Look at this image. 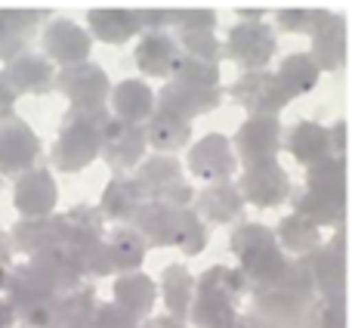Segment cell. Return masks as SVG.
<instances>
[{
	"mask_svg": "<svg viewBox=\"0 0 352 328\" xmlns=\"http://www.w3.org/2000/svg\"><path fill=\"white\" fill-rule=\"evenodd\" d=\"M223 103V90H201V87H188L179 81H167L161 87V93L155 96V109L170 112V115L182 118V121H192L198 115H207L217 105Z\"/></svg>",
	"mask_w": 352,
	"mask_h": 328,
	"instance_id": "e0dca14e",
	"label": "cell"
},
{
	"mask_svg": "<svg viewBox=\"0 0 352 328\" xmlns=\"http://www.w3.org/2000/svg\"><path fill=\"white\" fill-rule=\"evenodd\" d=\"M161 298H164V307L170 313V319L176 322H186L188 319V307H192V294H195V276L188 273L179 263H170L161 276Z\"/></svg>",
	"mask_w": 352,
	"mask_h": 328,
	"instance_id": "d6a6232c",
	"label": "cell"
},
{
	"mask_svg": "<svg viewBox=\"0 0 352 328\" xmlns=\"http://www.w3.org/2000/svg\"><path fill=\"white\" fill-rule=\"evenodd\" d=\"M173 41H176V47H179V56H188V59L210 62V65H219V59H223V43L213 37V31H198V34H176Z\"/></svg>",
	"mask_w": 352,
	"mask_h": 328,
	"instance_id": "b9f144b4",
	"label": "cell"
},
{
	"mask_svg": "<svg viewBox=\"0 0 352 328\" xmlns=\"http://www.w3.org/2000/svg\"><path fill=\"white\" fill-rule=\"evenodd\" d=\"M294 198V214L312 223L316 229L322 226H343L346 217V195H328V192H312V189H300Z\"/></svg>",
	"mask_w": 352,
	"mask_h": 328,
	"instance_id": "484cf974",
	"label": "cell"
},
{
	"mask_svg": "<svg viewBox=\"0 0 352 328\" xmlns=\"http://www.w3.org/2000/svg\"><path fill=\"white\" fill-rule=\"evenodd\" d=\"M176 34H198V31L217 28V12L201 10V6H179L176 10Z\"/></svg>",
	"mask_w": 352,
	"mask_h": 328,
	"instance_id": "bcb514c9",
	"label": "cell"
},
{
	"mask_svg": "<svg viewBox=\"0 0 352 328\" xmlns=\"http://www.w3.org/2000/svg\"><path fill=\"white\" fill-rule=\"evenodd\" d=\"M306 189L328 195H346V161L328 155L324 161L306 167Z\"/></svg>",
	"mask_w": 352,
	"mask_h": 328,
	"instance_id": "ab89813d",
	"label": "cell"
},
{
	"mask_svg": "<svg viewBox=\"0 0 352 328\" xmlns=\"http://www.w3.org/2000/svg\"><path fill=\"white\" fill-rule=\"evenodd\" d=\"M0 328H16V313L6 304V298H0Z\"/></svg>",
	"mask_w": 352,
	"mask_h": 328,
	"instance_id": "9f6ffc18",
	"label": "cell"
},
{
	"mask_svg": "<svg viewBox=\"0 0 352 328\" xmlns=\"http://www.w3.org/2000/svg\"><path fill=\"white\" fill-rule=\"evenodd\" d=\"M309 37H312L309 59L316 62L318 72H340L346 65V19L343 16L328 12Z\"/></svg>",
	"mask_w": 352,
	"mask_h": 328,
	"instance_id": "ac0fdd59",
	"label": "cell"
},
{
	"mask_svg": "<svg viewBox=\"0 0 352 328\" xmlns=\"http://www.w3.org/2000/svg\"><path fill=\"white\" fill-rule=\"evenodd\" d=\"M173 78L179 84L188 87H201V90H217L219 87V65H210V62H198V59H188V56H179L173 62Z\"/></svg>",
	"mask_w": 352,
	"mask_h": 328,
	"instance_id": "60d3db41",
	"label": "cell"
},
{
	"mask_svg": "<svg viewBox=\"0 0 352 328\" xmlns=\"http://www.w3.org/2000/svg\"><path fill=\"white\" fill-rule=\"evenodd\" d=\"M285 136L281 146H287V152L294 155L300 164L312 167V164L324 161L331 155V143H328V127L318 121H297Z\"/></svg>",
	"mask_w": 352,
	"mask_h": 328,
	"instance_id": "f1b7e54d",
	"label": "cell"
},
{
	"mask_svg": "<svg viewBox=\"0 0 352 328\" xmlns=\"http://www.w3.org/2000/svg\"><path fill=\"white\" fill-rule=\"evenodd\" d=\"M0 74H3V81L10 84V90L16 93V96H25V93H31V96H43V93H50L56 87L53 62H50L47 56L28 53V50H25L22 56H16V59L6 62V68Z\"/></svg>",
	"mask_w": 352,
	"mask_h": 328,
	"instance_id": "2e32d148",
	"label": "cell"
},
{
	"mask_svg": "<svg viewBox=\"0 0 352 328\" xmlns=\"http://www.w3.org/2000/svg\"><path fill=\"white\" fill-rule=\"evenodd\" d=\"M41 43H43V56H47L50 62H59L62 68L87 62V56H90V50H93V41H90V34H87V28H80L72 19H59V16L47 22V28H43V34H41Z\"/></svg>",
	"mask_w": 352,
	"mask_h": 328,
	"instance_id": "7c38bea8",
	"label": "cell"
},
{
	"mask_svg": "<svg viewBox=\"0 0 352 328\" xmlns=\"http://www.w3.org/2000/svg\"><path fill=\"white\" fill-rule=\"evenodd\" d=\"M306 328H346V298H318L306 313Z\"/></svg>",
	"mask_w": 352,
	"mask_h": 328,
	"instance_id": "7bdbcfd3",
	"label": "cell"
},
{
	"mask_svg": "<svg viewBox=\"0 0 352 328\" xmlns=\"http://www.w3.org/2000/svg\"><path fill=\"white\" fill-rule=\"evenodd\" d=\"M25 267H28L31 276H34L50 294H56V298H65L74 288H80V269L74 267V260L65 251H43V254L31 257Z\"/></svg>",
	"mask_w": 352,
	"mask_h": 328,
	"instance_id": "ffe728a7",
	"label": "cell"
},
{
	"mask_svg": "<svg viewBox=\"0 0 352 328\" xmlns=\"http://www.w3.org/2000/svg\"><path fill=\"white\" fill-rule=\"evenodd\" d=\"M250 291V282L235 267H210L201 279H195L188 319L195 328H235V304Z\"/></svg>",
	"mask_w": 352,
	"mask_h": 328,
	"instance_id": "6da1fadb",
	"label": "cell"
},
{
	"mask_svg": "<svg viewBox=\"0 0 352 328\" xmlns=\"http://www.w3.org/2000/svg\"><path fill=\"white\" fill-rule=\"evenodd\" d=\"M16 93L10 90V84L3 81V74H0V121L3 118H12V109H16Z\"/></svg>",
	"mask_w": 352,
	"mask_h": 328,
	"instance_id": "816d5d0a",
	"label": "cell"
},
{
	"mask_svg": "<svg viewBox=\"0 0 352 328\" xmlns=\"http://www.w3.org/2000/svg\"><path fill=\"white\" fill-rule=\"evenodd\" d=\"M111 109H115L118 121L142 124L155 112V90L142 78H127L109 93Z\"/></svg>",
	"mask_w": 352,
	"mask_h": 328,
	"instance_id": "4316f807",
	"label": "cell"
},
{
	"mask_svg": "<svg viewBox=\"0 0 352 328\" xmlns=\"http://www.w3.org/2000/svg\"><path fill=\"white\" fill-rule=\"evenodd\" d=\"M232 254L241 263L244 279L250 282V291L256 288H272L281 279L287 267L285 251L275 242V229L263 223H241L232 232Z\"/></svg>",
	"mask_w": 352,
	"mask_h": 328,
	"instance_id": "7a4b0ae2",
	"label": "cell"
},
{
	"mask_svg": "<svg viewBox=\"0 0 352 328\" xmlns=\"http://www.w3.org/2000/svg\"><path fill=\"white\" fill-rule=\"evenodd\" d=\"M140 328H182V322H176L170 316H148L140 322Z\"/></svg>",
	"mask_w": 352,
	"mask_h": 328,
	"instance_id": "db71d44e",
	"label": "cell"
},
{
	"mask_svg": "<svg viewBox=\"0 0 352 328\" xmlns=\"http://www.w3.org/2000/svg\"><path fill=\"white\" fill-rule=\"evenodd\" d=\"M312 304H303L294 294L278 291V288H256L254 291V310L260 319H266L272 328H306V313Z\"/></svg>",
	"mask_w": 352,
	"mask_h": 328,
	"instance_id": "44dd1931",
	"label": "cell"
},
{
	"mask_svg": "<svg viewBox=\"0 0 352 328\" xmlns=\"http://www.w3.org/2000/svg\"><path fill=\"white\" fill-rule=\"evenodd\" d=\"M146 149L148 146H146L142 124H127V121H118V118H109V124L102 127V136H99V155L115 170V176L136 167L146 158Z\"/></svg>",
	"mask_w": 352,
	"mask_h": 328,
	"instance_id": "ba28073f",
	"label": "cell"
},
{
	"mask_svg": "<svg viewBox=\"0 0 352 328\" xmlns=\"http://www.w3.org/2000/svg\"><path fill=\"white\" fill-rule=\"evenodd\" d=\"M328 16V10H303V6H287V10L275 12V22L281 31H291V34H312L316 25Z\"/></svg>",
	"mask_w": 352,
	"mask_h": 328,
	"instance_id": "ee69618b",
	"label": "cell"
},
{
	"mask_svg": "<svg viewBox=\"0 0 352 328\" xmlns=\"http://www.w3.org/2000/svg\"><path fill=\"white\" fill-rule=\"evenodd\" d=\"M96 291L90 285L74 288L72 294L59 298V316L62 328H93V316H96Z\"/></svg>",
	"mask_w": 352,
	"mask_h": 328,
	"instance_id": "74e56055",
	"label": "cell"
},
{
	"mask_svg": "<svg viewBox=\"0 0 352 328\" xmlns=\"http://www.w3.org/2000/svg\"><path fill=\"white\" fill-rule=\"evenodd\" d=\"M56 87L68 96L72 109L78 112H102L109 103V74L96 65V62H80V65H68L56 74Z\"/></svg>",
	"mask_w": 352,
	"mask_h": 328,
	"instance_id": "52a82bcc",
	"label": "cell"
},
{
	"mask_svg": "<svg viewBox=\"0 0 352 328\" xmlns=\"http://www.w3.org/2000/svg\"><path fill=\"white\" fill-rule=\"evenodd\" d=\"M306 267L312 273L316 282V294L322 300H334V298H346V254L331 245H322L312 254L303 257Z\"/></svg>",
	"mask_w": 352,
	"mask_h": 328,
	"instance_id": "d6986e66",
	"label": "cell"
},
{
	"mask_svg": "<svg viewBox=\"0 0 352 328\" xmlns=\"http://www.w3.org/2000/svg\"><path fill=\"white\" fill-rule=\"evenodd\" d=\"M146 201L140 183L133 176H111V183L102 189V201H99V214L102 220H115V223H127L140 205Z\"/></svg>",
	"mask_w": 352,
	"mask_h": 328,
	"instance_id": "4dcf8cb0",
	"label": "cell"
},
{
	"mask_svg": "<svg viewBox=\"0 0 352 328\" xmlns=\"http://www.w3.org/2000/svg\"><path fill=\"white\" fill-rule=\"evenodd\" d=\"M93 328H140V322L130 313H124L118 304H96Z\"/></svg>",
	"mask_w": 352,
	"mask_h": 328,
	"instance_id": "681fc988",
	"label": "cell"
},
{
	"mask_svg": "<svg viewBox=\"0 0 352 328\" xmlns=\"http://www.w3.org/2000/svg\"><path fill=\"white\" fill-rule=\"evenodd\" d=\"M238 158L232 152V140L223 134H207L188 149V170L204 183H226L232 180Z\"/></svg>",
	"mask_w": 352,
	"mask_h": 328,
	"instance_id": "5bb4252c",
	"label": "cell"
},
{
	"mask_svg": "<svg viewBox=\"0 0 352 328\" xmlns=\"http://www.w3.org/2000/svg\"><path fill=\"white\" fill-rule=\"evenodd\" d=\"M133 59L146 78H170L173 62L179 59V47H176L173 34H142Z\"/></svg>",
	"mask_w": 352,
	"mask_h": 328,
	"instance_id": "f546056e",
	"label": "cell"
},
{
	"mask_svg": "<svg viewBox=\"0 0 352 328\" xmlns=\"http://www.w3.org/2000/svg\"><path fill=\"white\" fill-rule=\"evenodd\" d=\"M229 96L241 109H248L250 118H278V112L291 103V96L281 90L275 72H269V68H263V72H244L229 87Z\"/></svg>",
	"mask_w": 352,
	"mask_h": 328,
	"instance_id": "8992f818",
	"label": "cell"
},
{
	"mask_svg": "<svg viewBox=\"0 0 352 328\" xmlns=\"http://www.w3.org/2000/svg\"><path fill=\"white\" fill-rule=\"evenodd\" d=\"M173 217H176L173 207L155 205V201H142L140 211L127 220V226L140 232L146 245L161 248V245H170V238H173Z\"/></svg>",
	"mask_w": 352,
	"mask_h": 328,
	"instance_id": "1f68e13d",
	"label": "cell"
},
{
	"mask_svg": "<svg viewBox=\"0 0 352 328\" xmlns=\"http://www.w3.org/2000/svg\"><path fill=\"white\" fill-rule=\"evenodd\" d=\"M275 242H278L281 251H291L297 257L312 254L316 248H322V229H316L312 223H306L297 214H287L278 223V232H275Z\"/></svg>",
	"mask_w": 352,
	"mask_h": 328,
	"instance_id": "8d00e7d4",
	"label": "cell"
},
{
	"mask_svg": "<svg viewBox=\"0 0 352 328\" xmlns=\"http://www.w3.org/2000/svg\"><path fill=\"white\" fill-rule=\"evenodd\" d=\"M235 328H272V325H269L266 319H260L256 313H248V316H238Z\"/></svg>",
	"mask_w": 352,
	"mask_h": 328,
	"instance_id": "11a10c76",
	"label": "cell"
},
{
	"mask_svg": "<svg viewBox=\"0 0 352 328\" xmlns=\"http://www.w3.org/2000/svg\"><path fill=\"white\" fill-rule=\"evenodd\" d=\"M136 16H140V28L146 34H167V28L176 25V10H164V6L158 10L146 6V10H136Z\"/></svg>",
	"mask_w": 352,
	"mask_h": 328,
	"instance_id": "c3c4849f",
	"label": "cell"
},
{
	"mask_svg": "<svg viewBox=\"0 0 352 328\" xmlns=\"http://www.w3.org/2000/svg\"><path fill=\"white\" fill-rule=\"evenodd\" d=\"M170 245H179V251L186 257H195L207 248V226L192 207H182L173 217V238Z\"/></svg>",
	"mask_w": 352,
	"mask_h": 328,
	"instance_id": "f35d334b",
	"label": "cell"
},
{
	"mask_svg": "<svg viewBox=\"0 0 352 328\" xmlns=\"http://www.w3.org/2000/svg\"><path fill=\"white\" fill-rule=\"evenodd\" d=\"M62 217H65L72 236H96V238H105V220H102V214H99V207L78 205V207H72L68 214H62ZM72 236H68V238H72Z\"/></svg>",
	"mask_w": 352,
	"mask_h": 328,
	"instance_id": "f6af8a7d",
	"label": "cell"
},
{
	"mask_svg": "<svg viewBox=\"0 0 352 328\" xmlns=\"http://www.w3.org/2000/svg\"><path fill=\"white\" fill-rule=\"evenodd\" d=\"M328 143H331V155L343 158V149H346V121H337L334 127H328Z\"/></svg>",
	"mask_w": 352,
	"mask_h": 328,
	"instance_id": "f907efd6",
	"label": "cell"
},
{
	"mask_svg": "<svg viewBox=\"0 0 352 328\" xmlns=\"http://www.w3.org/2000/svg\"><path fill=\"white\" fill-rule=\"evenodd\" d=\"M142 134H146V146H152L158 155H173L192 140V121H182L170 112L155 109L148 115Z\"/></svg>",
	"mask_w": 352,
	"mask_h": 328,
	"instance_id": "83f0119b",
	"label": "cell"
},
{
	"mask_svg": "<svg viewBox=\"0 0 352 328\" xmlns=\"http://www.w3.org/2000/svg\"><path fill=\"white\" fill-rule=\"evenodd\" d=\"M41 158V140L22 118H3L0 121V174L22 176Z\"/></svg>",
	"mask_w": 352,
	"mask_h": 328,
	"instance_id": "9c48e42d",
	"label": "cell"
},
{
	"mask_svg": "<svg viewBox=\"0 0 352 328\" xmlns=\"http://www.w3.org/2000/svg\"><path fill=\"white\" fill-rule=\"evenodd\" d=\"M109 118H111L109 109L102 112L68 109L65 118H62L59 136L53 143V152H50L53 167L62 170V174H74V170L90 167L99 158V136H102V127L109 124Z\"/></svg>",
	"mask_w": 352,
	"mask_h": 328,
	"instance_id": "3957f363",
	"label": "cell"
},
{
	"mask_svg": "<svg viewBox=\"0 0 352 328\" xmlns=\"http://www.w3.org/2000/svg\"><path fill=\"white\" fill-rule=\"evenodd\" d=\"M105 245H109L115 273H136V269L142 267V260H146V251H148V245L142 242V236L136 229H130L127 223L115 226Z\"/></svg>",
	"mask_w": 352,
	"mask_h": 328,
	"instance_id": "e575fe53",
	"label": "cell"
},
{
	"mask_svg": "<svg viewBox=\"0 0 352 328\" xmlns=\"http://www.w3.org/2000/svg\"><path fill=\"white\" fill-rule=\"evenodd\" d=\"M142 28H140L136 10H124V6H93V10L87 12V34H90V41L96 37V41L118 47V43H127L130 37H136Z\"/></svg>",
	"mask_w": 352,
	"mask_h": 328,
	"instance_id": "7402d4cb",
	"label": "cell"
},
{
	"mask_svg": "<svg viewBox=\"0 0 352 328\" xmlns=\"http://www.w3.org/2000/svg\"><path fill=\"white\" fill-rule=\"evenodd\" d=\"M50 16V10H0V59L10 62L22 56L41 19Z\"/></svg>",
	"mask_w": 352,
	"mask_h": 328,
	"instance_id": "cb8c5ba5",
	"label": "cell"
},
{
	"mask_svg": "<svg viewBox=\"0 0 352 328\" xmlns=\"http://www.w3.org/2000/svg\"><path fill=\"white\" fill-rule=\"evenodd\" d=\"M275 28L260 19H244V22L232 25L229 41L223 43V56H229L238 68L244 72H263L275 56Z\"/></svg>",
	"mask_w": 352,
	"mask_h": 328,
	"instance_id": "5b68a950",
	"label": "cell"
},
{
	"mask_svg": "<svg viewBox=\"0 0 352 328\" xmlns=\"http://www.w3.org/2000/svg\"><path fill=\"white\" fill-rule=\"evenodd\" d=\"M192 205H195L192 211L198 214L201 220L217 223V226L232 223V220H238L244 214V198H241V192H238V186L232 180L210 183L204 192H195Z\"/></svg>",
	"mask_w": 352,
	"mask_h": 328,
	"instance_id": "603a6c76",
	"label": "cell"
},
{
	"mask_svg": "<svg viewBox=\"0 0 352 328\" xmlns=\"http://www.w3.org/2000/svg\"><path fill=\"white\" fill-rule=\"evenodd\" d=\"M238 192H241L244 205H256V207H278L281 201L291 198V180H287L285 167L275 161H263V164H250L244 167L241 180H238Z\"/></svg>",
	"mask_w": 352,
	"mask_h": 328,
	"instance_id": "30bf717a",
	"label": "cell"
},
{
	"mask_svg": "<svg viewBox=\"0 0 352 328\" xmlns=\"http://www.w3.org/2000/svg\"><path fill=\"white\" fill-rule=\"evenodd\" d=\"M12 242H10V232L0 229V269H10L12 267Z\"/></svg>",
	"mask_w": 352,
	"mask_h": 328,
	"instance_id": "f5cc1de1",
	"label": "cell"
},
{
	"mask_svg": "<svg viewBox=\"0 0 352 328\" xmlns=\"http://www.w3.org/2000/svg\"><path fill=\"white\" fill-rule=\"evenodd\" d=\"M232 152L244 161V167L263 161H275L281 149V121L278 118H248L238 127L235 140H232Z\"/></svg>",
	"mask_w": 352,
	"mask_h": 328,
	"instance_id": "4fadbf2b",
	"label": "cell"
},
{
	"mask_svg": "<svg viewBox=\"0 0 352 328\" xmlns=\"http://www.w3.org/2000/svg\"><path fill=\"white\" fill-rule=\"evenodd\" d=\"M68 236H72V229H68L62 214L19 220V223L10 229L12 251L28 254V257H37V254H43V251H65Z\"/></svg>",
	"mask_w": 352,
	"mask_h": 328,
	"instance_id": "8fae6325",
	"label": "cell"
},
{
	"mask_svg": "<svg viewBox=\"0 0 352 328\" xmlns=\"http://www.w3.org/2000/svg\"><path fill=\"white\" fill-rule=\"evenodd\" d=\"M16 322H22V328H62V316H59V298L47 300V304L34 307V310L16 316Z\"/></svg>",
	"mask_w": 352,
	"mask_h": 328,
	"instance_id": "7dc6e473",
	"label": "cell"
},
{
	"mask_svg": "<svg viewBox=\"0 0 352 328\" xmlns=\"http://www.w3.org/2000/svg\"><path fill=\"white\" fill-rule=\"evenodd\" d=\"M65 254L74 260V267L80 269V276L102 279V276L115 273V263H111L105 238H72V242L65 245Z\"/></svg>",
	"mask_w": 352,
	"mask_h": 328,
	"instance_id": "836d02e7",
	"label": "cell"
},
{
	"mask_svg": "<svg viewBox=\"0 0 352 328\" xmlns=\"http://www.w3.org/2000/svg\"><path fill=\"white\" fill-rule=\"evenodd\" d=\"M155 298H158V285H155V279H148L146 273L136 269V273H121L118 276L115 300H111V304H118L124 313H130L136 322H142V319L152 316Z\"/></svg>",
	"mask_w": 352,
	"mask_h": 328,
	"instance_id": "d4e9b609",
	"label": "cell"
},
{
	"mask_svg": "<svg viewBox=\"0 0 352 328\" xmlns=\"http://www.w3.org/2000/svg\"><path fill=\"white\" fill-rule=\"evenodd\" d=\"M275 78H278L281 90L287 93V96H303V93L316 90L318 78H322V72L316 68V62L309 59V53H291L285 62L278 65V72H275Z\"/></svg>",
	"mask_w": 352,
	"mask_h": 328,
	"instance_id": "d590c367",
	"label": "cell"
},
{
	"mask_svg": "<svg viewBox=\"0 0 352 328\" xmlns=\"http://www.w3.org/2000/svg\"><path fill=\"white\" fill-rule=\"evenodd\" d=\"M133 180L140 183L146 201H155V205L182 211V207H188L195 201V189L186 183L182 164L176 161L173 155H152V158H142Z\"/></svg>",
	"mask_w": 352,
	"mask_h": 328,
	"instance_id": "277c9868",
	"label": "cell"
},
{
	"mask_svg": "<svg viewBox=\"0 0 352 328\" xmlns=\"http://www.w3.org/2000/svg\"><path fill=\"white\" fill-rule=\"evenodd\" d=\"M56 198H59V189L47 167H31L28 174L19 176L12 189V205L22 214V220L50 217L56 211Z\"/></svg>",
	"mask_w": 352,
	"mask_h": 328,
	"instance_id": "9a60e30c",
	"label": "cell"
}]
</instances>
